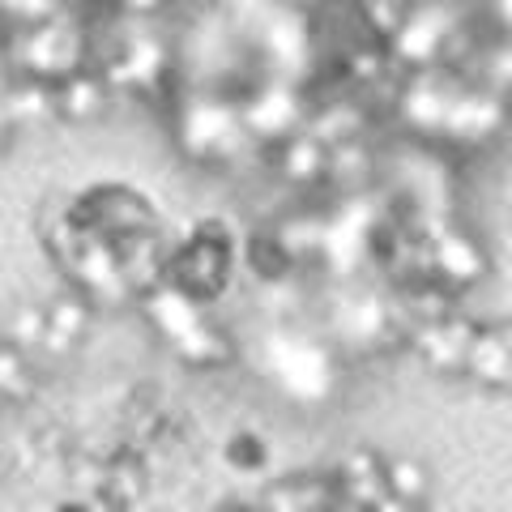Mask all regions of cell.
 <instances>
[{"label": "cell", "instance_id": "obj_1", "mask_svg": "<svg viewBox=\"0 0 512 512\" xmlns=\"http://www.w3.org/2000/svg\"><path fill=\"white\" fill-rule=\"evenodd\" d=\"M99 103H103V90H99V82H94V77H86V73L69 77V82H64V90H60V107L69 111V116H86V111H99Z\"/></svg>", "mask_w": 512, "mask_h": 512}, {"label": "cell", "instance_id": "obj_2", "mask_svg": "<svg viewBox=\"0 0 512 512\" xmlns=\"http://www.w3.org/2000/svg\"><path fill=\"white\" fill-rule=\"evenodd\" d=\"M5 146H9V124L0 120V150H5Z\"/></svg>", "mask_w": 512, "mask_h": 512}]
</instances>
